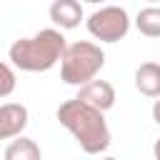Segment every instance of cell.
Wrapping results in <instances>:
<instances>
[{
	"label": "cell",
	"mask_w": 160,
	"mask_h": 160,
	"mask_svg": "<svg viewBox=\"0 0 160 160\" xmlns=\"http://www.w3.org/2000/svg\"><path fill=\"white\" fill-rule=\"evenodd\" d=\"M58 120L60 125L78 140V145L82 148V152L88 155H98L102 150L110 148V128L105 122V115L85 102H80L78 98L65 100L58 108Z\"/></svg>",
	"instance_id": "6da1fadb"
},
{
	"label": "cell",
	"mask_w": 160,
	"mask_h": 160,
	"mask_svg": "<svg viewBox=\"0 0 160 160\" xmlns=\"http://www.w3.org/2000/svg\"><path fill=\"white\" fill-rule=\"evenodd\" d=\"M68 42L60 30L45 28L32 38H20L8 50V62L22 72H45L62 62Z\"/></svg>",
	"instance_id": "7a4b0ae2"
},
{
	"label": "cell",
	"mask_w": 160,
	"mask_h": 160,
	"mask_svg": "<svg viewBox=\"0 0 160 160\" xmlns=\"http://www.w3.org/2000/svg\"><path fill=\"white\" fill-rule=\"evenodd\" d=\"M105 65V52L100 50V45L90 42V40H78L72 45H68L62 62H60V78L65 85H88L92 80H98V72Z\"/></svg>",
	"instance_id": "3957f363"
},
{
	"label": "cell",
	"mask_w": 160,
	"mask_h": 160,
	"mask_svg": "<svg viewBox=\"0 0 160 160\" xmlns=\"http://www.w3.org/2000/svg\"><path fill=\"white\" fill-rule=\"evenodd\" d=\"M128 30H130V18L128 10L120 5H105L88 18V32L100 42H118L128 35Z\"/></svg>",
	"instance_id": "277c9868"
},
{
	"label": "cell",
	"mask_w": 160,
	"mask_h": 160,
	"mask_svg": "<svg viewBox=\"0 0 160 160\" xmlns=\"http://www.w3.org/2000/svg\"><path fill=\"white\" fill-rule=\"evenodd\" d=\"M78 100L100 110V112H105L115 105V88L108 80H92V82H88L78 90Z\"/></svg>",
	"instance_id": "5b68a950"
},
{
	"label": "cell",
	"mask_w": 160,
	"mask_h": 160,
	"mask_svg": "<svg viewBox=\"0 0 160 160\" xmlns=\"http://www.w3.org/2000/svg\"><path fill=\"white\" fill-rule=\"evenodd\" d=\"M28 125V108L20 102H2L0 108V140L20 138Z\"/></svg>",
	"instance_id": "8992f818"
},
{
	"label": "cell",
	"mask_w": 160,
	"mask_h": 160,
	"mask_svg": "<svg viewBox=\"0 0 160 160\" xmlns=\"http://www.w3.org/2000/svg\"><path fill=\"white\" fill-rule=\"evenodd\" d=\"M50 20L58 25V28H65V30H72L80 25L82 20V5L78 0H55L50 5Z\"/></svg>",
	"instance_id": "52a82bcc"
},
{
	"label": "cell",
	"mask_w": 160,
	"mask_h": 160,
	"mask_svg": "<svg viewBox=\"0 0 160 160\" xmlns=\"http://www.w3.org/2000/svg\"><path fill=\"white\" fill-rule=\"evenodd\" d=\"M135 88L148 98H160V62H142L135 70Z\"/></svg>",
	"instance_id": "ba28073f"
},
{
	"label": "cell",
	"mask_w": 160,
	"mask_h": 160,
	"mask_svg": "<svg viewBox=\"0 0 160 160\" xmlns=\"http://www.w3.org/2000/svg\"><path fill=\"white\" fill-rule=\"evenodd\" d=\"M2 160H42V152H40V145L30 138H15L8 142L5 152H2Z\"/></svg>",
	"instance_id": "9c48e42d"
},
{
	"label": "cell",
	"mask_w": 160,
	"mask_h": 160,
	"mask_svg": "<svg viewBox=\"0 0 160 160\" xmlns=\"http://www.w3.org/2000/svg\"><path fill=\"white\" fill-rule=\"evenodd\" d=\"M135 28L145 38H160V8H155V5L142 8L135 18Z\"/></svg>",
	"instance_id": "30bf717a"
},
{
	"label": "cell",
	"mask_w": 160,
	"mask_h": 160,
	"mask_svg": "<svg viewBox=\"0 0 160 160\" xmlns=\"http://www.w3.org/2000/svg\"><path fill=\"white\" fill-rule=\"evenodd\" d=\"M0 72H2L0 98H8V95L15 90V72H12V65H10V62H2V65H0Z\"/></svg>",
	"instance_id": "8fae6325"
},
{
	"label": "cell",
	"mask_w": 160,
	"mask_h": 160,
	"mask_svg": "<svg viewBox=\"0 0 160 160\" xmlns=\"http://www.w3.org/2000/svg\"><path fill=\"white\" fill-rule=\"evenodd\" d=\"M152 120H155V122L160 125V98H158V100L152 102Z\"/></svg>",
	"instance_id": "7c38bea8"
},
{
	"label": "cell",
	"mask_w": 160,
	"mask_h": 160,
	"mask_svg": "<svg viewBox=\"0 0 160 160\" xmlns=\"http://www.w3.org/2000/svg\"><path fill=\"white\" fill-rule=\"evenodd\" d=\"M152 155H155V160H160V138H158L155 145H152Z\"/></svg>",
	"instance_id": "4fadbf2b"
},
{
	"label": "cell",
	"mask_w": 160,
	"mask_h": 160,
	"mask_svg": "<svg viewBox=\"0 0 160 160\" xmlns=\"http://www.w3.org/2000/svg\"><path fill=\"white\" fill-rule=\"evenodd\" d=\"M102 160H115V158H102Z\"/></svg>",
	"instance_id": "5bb4252c"
}]
</instances>
